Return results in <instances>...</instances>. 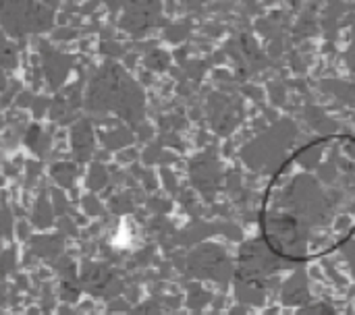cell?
Instances as JSON below:
<instances>
[{"mask_svg": "<svg viewBox=\"0 0 355 315\" xmlns=\"http://www.w3.org/2000/svg\"><path fill=\"white\" fill-rule=\"evenodd\" d=\"M266 247L287 262L337 251L355 235V135L318 137L293 152L266 185Z\"/></svg>", "mask_w": 355, "mask_h": 315, "instance_id": "cell-1", "label": "cell"}]
</instances>
